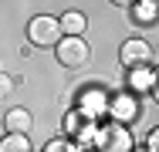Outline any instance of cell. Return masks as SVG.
<instances>
[{
	"mask_svg": "<svg viewBox=\"0 0 159 152\" xmlns=\"http://www.w3.org/2000/svg\"><path fill=\"white\" fill-rule=\"evenodd\" d=\"M34 125V115L27 108H7V115H3V135H27Z\"/></svg>",
	"mask_w": 159,
	"mask_h": 152,
	"instance_id": "cell-9",
	"label": "cell"
},
{
	"mask_svg": "<svg viewBox=\"0 0 159 152\" xmlns=\"http://www.w3.org/2000/svg\"><path fill=\"white\" fill-rule=\"evenodd\" d=\"M135 152H149V149H146V145H142V149H139V145H135Z\"/></svg>",
	"mask_w": 159,
	"mask_h": 152,
	"instance_id": "cell-16",
	"label": "cell"
},
{
	"mask_svg": "<svg viewBox=\"0 0 159 152\" xmlns=\"http://www.w3.org/2000/svg\"><path fill=\"white\" fill-rule=\"evenodd\" d=\"M129 10H132V17H135L139 24H156L159 20V0H139V3H132Z\"/></svg>",
	"mask_w": 159,
	"mask_h": 152,
	"instance_id": "cell-11",
	"label": "cell"
},
{
	"mask_svg": "<svg viewBox=\"0 0 159 152\" xmlns=\"http://www.w3.org/2000/svg\"><path fill=\"white\" fill-rule=\"evenodd\" d=\"M85 27H88V17H85L81 10H64V14H61V30H64V37H81Z\"/></svg>",
	"mask_w": 159,
	"mask_h": 152,
	"instance_id": "cell-10",
	"label": "cell"
},
{
	"mask_svg": "<svg viewBox=\"0 0 159 152\" xmlns=\"http://www.w3.org/2000/svg\"><path fill=\"white\" fill-rule=\"evenodd\" d=\"M108 101H112V95L102 88V85H81V91L75 95V108H81L88 118H95V122H102V118H108Z\"/></svg>",
	"mask_w": 159,
	"mask_h": 152,
	"instance_id": "cell-4",
	"label": "cell"
},
{
	"mask_svg": "<svg viewBox=\"0 0 159 152\" xmlns=\"http://www.w3.org/2000/svg\"><path fill=\"white\" fill-rule=\"evenodd\" d=\"M27 41H31L34 47H58V44L64 41L61 17H51V14L31 17V24H27Z\"/></svg>",
	"mask_w": 159,
	"mask_h": 152,
	"instance_id": "cell-2",
	"label": "cell"
},
{
	"mask_svg": "<svg viewBox=\"0 0 159 152\" xmlns=\"http://www.w3.org/2000/svg\"><path fill=\"white\" fill-rule=\"evenodd\" d=\"M152 98H156V105H159V78H156V88H152Z\"/></svg>",
	"mask_w": 159,
	"mask_h": 152,
	"instance_id": "cell-15",
	"label": "cell"
},
{
	"mask_svg": "<svg viewBox=\"0 0 159 152\" xmlns=\"http://www.w3.org/2000/svg\"><path fill=\"white\" fill-rule=\"evenodd\" d=\"M139 115H142L139 95H132L129 88H122V91H115V95H112V101H108V122L132 128V125L139 122Z\"/></svg>",
	"mask_w": 159,
	"mask_h": 152,
	"instance_id": "cell-5",
	"label": "cell"
},
{
	"mask_svg": "<svg viewBox=\"0 0 159 152\" xmlns=\"http://www.w3.org/2000/svg\"><path fill=\"white\" fill-rule=\"evenodd\" d=\"M41 152H88V149H81L78 142H71V139H64V135H61V139H51Z\"/></svg>",
	"mask_w": 159,
	"mask_h": 152,
	"instance_id": "cell-13",
	"label": "cell"
},
{
	"mask_svg": "<svg viewBox=\"0 0 159 152\" xmlns=\"http://www.w3.org/2000/svg\"><path fill=\"white\" fill-rule=\"evenodd\" d=\"M156 78H159V68H156V64L129 68V71H125V88L132 91V95H152V88H156Z\"/></svg>",
	"mask_w": 159,
	"mask_h": 152,
	"instance_id": "cell-8",
	"label": "cell"
},
{
	"mask_svg": "<svg viewBox=\"0 0 159 152\" xmlns=\"http://www.w3.org/2000/svg\"><path fill=\"white\" fill-rule=\"evenodd\" d=\"M0 152H34V149H31V139L27 135H3Z\"/></svg>",
	"mask_w": 159,
	"mask_h": 152,
	"instance_id": "cell-12",
	"label": "cell"
},
{
	"mask_svg": "<svg viewBox=\"0 0 159 152\" xmlns=\"http://www.w3.org/2000/svg\"><path fill=\"white\" fill-rule=\"evenodd\" d=\"M119 61H122V68H142V64H152V44L146 41V37H129L122 41V47H119Z\"/></svg>",
	"mask_w": 159,
	"mask_h": 152,
	"instance_id": "cell-7",
	"label": "cell"
},
{
	"mask_svg": "<svg viewBox=\"0 0 159 152\" xmlns=\"http://www.w3.org/2000/svg\"><path fill=\"white\" fill-rule=\"evenodd\" d=\"M146 149H149V152H159V125H156V128H149V135H146Z\"/></svg>",
	"mask_w": 159,
	"mask_h": 152,
	"instance_id": "cell-14",
	"label": "cell"
},
{
	"mask_svg": "<svg viewBox=\"0 0 159 152\" xmlns=\"http://www.w3.org/2000/svg\"><path fill=\"white\" fill-rule=\"evenodd\" d=\"M54 58L61 61L64 68H85L88 58H92V47L85 37H64L61 44L54 47Z\"/></svg>",
	"mask_w": 159,
	"mask_h": 152,
	"instance_id": "cell-6",
	"label": "cell"
},
{
	"mask_svg": "<svg viewBox=\"0 0 159 152\" xmlns=\"http://www.w3.org/2000/svg\"><path fill=\"white\" fill-rule=\"evenodd\" d=\"M98 128H102V122L95 118H88L81 108H68L64 112V118H61V132H64V139H71V142H78L81 149H95V135H98Z\"/></svg>",
	"mask_w": 159,
	"mask_h": 152,
	"instance_id": "cell-1",
	"label": "cell"
},
{
	"mask_svg": "<svg viewBox=\"0 0 159 152\" xmlns=\"http://www.w3.org/2000/svg\"><path fill=\"white\" fill-rule=\"evenodd\" d=\"M92 152H135V139H132V128L125 125H115V122H102L95 135V149Z\"/></svg>",
	"mask_w": 159,
	"mask_h": 152,
	"instance_id": "cell-3",
	"label": "cell"
}]
</instances>
